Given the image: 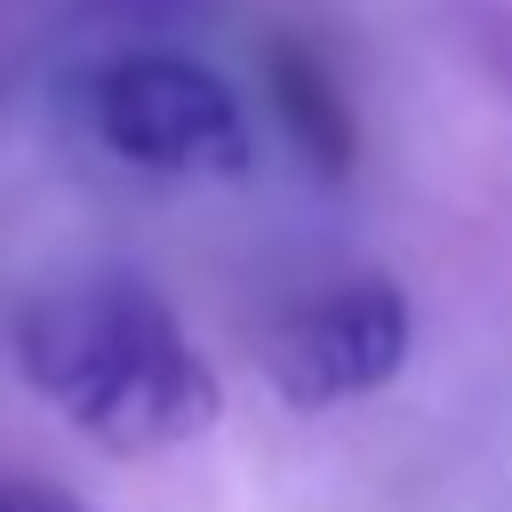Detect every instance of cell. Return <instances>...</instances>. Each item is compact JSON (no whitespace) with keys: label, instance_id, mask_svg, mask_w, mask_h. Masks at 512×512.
I'll list each match as a JSON object with an SVG mask.
<instances>
[{"label":"cell","instance_id":"obj_2","mask_svg":"<svg viewBox=\"0 0 512 512\" xmlns=\"http://www.w3.org/2000/svg\"><path fill=\"white\" fill-rule=\"evenodd\" d=\"M88 128L144 176H248V104L176 48H128L88 80Z\"/></svg>","mask_w":512,"mask_h":512},{"label":"cell","instance_id":"obj_3","mask_svg":"<svg viewBox=\"0 0 512 512\" xmlns=\"http://www.w3.org/2000/svg\"><path fill=\"white\" fill-rule=\"evenodd\" d=\"M408 344H416L408 296L384 272H360V280H336V288L288 304L264 328L256 360H264V384L288 408H344V400L384 392L408 368Z\"/></svg>","mask_w":512,"mask_h":512},{"label":"cell","instance_id":"obj_5","mask_svg":"<svg viewBox=\"0 0 512 512\" xmlns=\"http://www.w3.org/2000/svg\"><path fill=\"white\" fill-rule=\"evenodd\" d=\"M0 512H96V504H80L48 480H0Z\"/></svg>","mask_w":512,"mask_h":512},{"label":"cell","instance_id":"obj_4","mask_svg":"<svg viewBox=\"0 0 512 512\" xmlns=\"http://www.w3.org/2000/svg\"><path fill=\"white\" fill-rule=\"evenodd\" d=\"M264 88H272V112H280V128H288V144L304 152V168L312 176H352V152H360V128H352V104H344V88H336V72H328V56L312 48V40H296V32H280L272 48H264Z\"/></svg>","mask_w":512,"mask_h":512},{"label":"cell","instance_id":"obj_1","mask_svg":"<svg viewBox=\"0 0 512 512\" xmlns=\"http://www.w3.org/2000/svg\"><path fill=\"white\" fill-rule=\"evenodd\" d=\"M16 368L32 392H48L72 432H88L112 456H160L216 424L224 384L184 336V320L160 304V288L104 272L48 288L8 328Z\"/></svg>","mask_w":512,"mask_h":512}]
</instances>
